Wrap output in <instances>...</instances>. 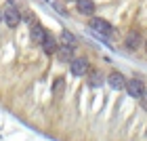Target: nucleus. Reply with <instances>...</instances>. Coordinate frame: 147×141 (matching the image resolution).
Instances as JSON below:
<instances>
[{"mask_svg":"<svg viewBox=\"0 0 147 141\" xmlns=\"http://www.w3.org/2000/svg\"><path fill=\"white\" fill-rule=\"evenodd\" d=\"M103 80H105V76L99 70H90L88 72V86H101Z\"/></svg>","mask_w":147,"mask_h":141,"instance_id":"obj_11","label":"nucleus"},{"mask_svg":"<svg viewBox=\"0 0 147 141\" xmlns=\"http://www.w3.org/2000/svg\"><path fill=\"white\" fill-rule=\"evenodd\" d=\"M90 30L99 36H109L111 34V25L105 21V19H99V17H92L90 19Z\"/></svg>","mask_w":147,"mask_h":141,"instance_id":"obj_4","label":"nucleus"},{"mask_svg":"<svg viewBox=\"0 0 147 141\" xmlns=\"http://www.w3.org/2000/svg\"><path fill=\"white\" fill-rule=\"evenodd\" d=\"M139 101H141V107H143V110H147V89L143 91V95H141V99H139Z\"/></svg>","mask_w":147,"mask_h":141,"instance_id":"obj_13","label":"nucleus"},{"mask_svg":"<svg viewBox=\"0 0 147 141\" xmlns=\"http://www.w3.org/2000/svg\"><path fill=\"white\" fill-rule=\"evenodd\" d=\"M63 91H65V80L63 78H57L55 82H53V93H55V97L61 99L63 97Z\"/></svg>","mask_w":147,"mask_h":141,"instance_id":"obj_12","label":"nucleus"},{"mask_svg":"<svg viewBox=\"0 0 147 141\" xmlns=\"http://www.w3.org/2000/svg\"><path fill=\"white\" fill-rule=\"evenodd\" d=\"M40 46H42V49H44V53H46V55H55V53H57V49H59L57 40L53 38L51 34H46V38H44V42L40 44Z\"/></svg>","mask_w":147,"mask_h":141,"instance_id":"obj_9","label":"nucleus"},{"mask_svg":"<svg viewBox=\"0 0 147 141\" xmlns=\"http://www.w3.org/2000/svg\"><path fill=\"white\" fill-rule=\"evenodd\" d=\"M2 21L9 25V28H17L19 23H21V13H19L15 6H4L2 9Z\"/></svg>","mask_w":147,"mask_h":141,"instance_id":"obj_1","label":"nucleus"},{"mask_svg":"<svg viewBox=\"0 0 147 141\" xmlns=\"http://www.w3.org/2000/svg\"><path fill=\"white\" fill-rule=\"evenodd\" d=\"M145 51H147V42H145Z\"/></svg>","mask_w":147,"mask_h":141,"instance_id":"obj_16","label":"nucleus"},{"mask_svg":"<svg viewBox=\"0 0 147 141\" xmlns=\"http://www.w3.org/2000/svg\"><path fill=\"white\" fill-rule=\"evenodd\" d=\"M143 91H145V82H143V80H139V78L126 80V93H128L132 99H141Z\"/></svg>","mask_w":147,"mask_h":141,"instance_id":"obj_3","label":"nucleus"},{"mask_svg":"<svg viewBox=\"0 0 147 141\" xmlns=\"http://www.w3.org/2000/svg\"><path fill=\"white\" fill-rule=\"evenodd\" d=\"M76 9H78L80 15L90 17L92 13H95V2H92V0H76Z\"/></svg>","mask_w":147,"mask_h":141,"instance_id":"obj_7","label":"nucleus"},{"mask_svg":"<svg viewBox=\"0 0 147 141\" xmlns=\"http://www.w3.org/2000/svg\"><path fill=\"white\" fill-rule=\"evenodd\" d=\"M105 80H107V84L111 89H116V91L126 89V78H124V74H120V72H111Z\"/></svg>","mask_w":147,"mask_h":141,"instance_id":"obj_6","label":"nucleus"},{"mask_svg":"<svg viewBox=\"0 0 147 141\" xmlns=\"http://www.w3.org/2000/svg\"><path fill=\"white\" fill-rule=\"evenodd\" d=\"M46 34H49V32H46L40 23H34V25H32V30H30V36H32V40H34L36 44H42Z\"/></svg>","mask_w":147,"mask_h":141,"instance_id":"obj_8","label":"nucleus"},{"mask_svg":"<svg viewBox=\"0 0 147 141\" xmlns=\"http://www.w3.org/2000/svg\"><path fill=\"white\" fill-rule=\"evenodd\" d=\"M88 59H84V57H76V59H71L69 61V72L74 74V76H86L88 74Z\"/></svg>","mask_w":147,"mask_h":141,"instance_id":"obj_2","label":"nucleus"},{"mask_svg":"<svg viewBox=\"0 0 147 141\" xmlns=\"http://www.w3.org/2000/svg\"><path fill=\"white\" fill-rule=\"evenodd\" d=\"M59 46H65V49H69V51H76V38H74V34H69L67 30H63Z\"/></svg>","mask_w":147,"mask_h":141,"instance_id":"obj_10","label":"nucleus"},{"mask_svg":"<svg viewBox=\"0 0 147 141\" xmlns=\"http://www.w3.org/2000/svg\"><path fill=\"white\" fill-rule=\"evenodd\" d=\"M124 46H126L128 51L141 49V34H139L137 30H130L128 34H126V38H124Z\"/></svg>","mask_w":147,"mask_h":141,"instance_id":"obj_5","label":"nucleus"},{"mask_svg":"<svg viewBox=\"0 0 147 141\" xmlns=\"http://www.w3.org/2000/svg\"><path fill=\"white\" fill-rule=\"evenodd\" d=\"M25 19H28V21H30V23H34V15H32V13H30V11H25Z\"/></svg>","mask_w":147,"mask_h":141,"instance_id":"obj_14","label":"nucleus"},{"mask_svg":"<svg viewBox=\"0 0 147 141\" xmlns=\"http://www.w3.org/2000/svg\"><path fill=\"white\" fill-rule=\"evenodd\" d=\"M0 21H2V11H0Z\"/></svg>","mask_w":147,"mask_h":141,"instance_id":"obj_15","label":"nucleus"}]
</instances>
